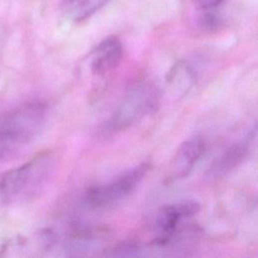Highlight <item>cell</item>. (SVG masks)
<instances>
[{
  "mask_svg": "<svg viewBox=\"0 0 258 258\" xmlns=\"http://www.w3.org/2000/svg\"><path fill=\"white\" fill-rule=\"evenodd\" d=\"M47 114L46 103L32 101L0 117V160L13 158L30 145L42 131Z\"/></svg>",
  "mask_w": 258,
  "mask_h": 258,
  "instance_id": "cell-1",
  "label": "cell"
},
{
  "mask_svg": "<svg viewBox=\"0 0 258 258\" xmlns=\"http://www.w3.org/2000/svg\"><path fill=\"white\" fill-rule=\"evenodd\" d=\"M54 156L43 151L25 163L0 175V204H13L29 199L46 183L54 167Z\"/></svg>",
  "mask_w": 258,
  "mask_h": 258,
  "instance_id": "cell-2",
  "label": "cell"
},
{
  "mask_svg": "<svg viewBox=\"0 0 258 258\" xmlns=\"http://www.w3.org/2000/svg\"><path fill=\"white\" fill-rule=\"evenodd\" d=\"M158 89L150 82H139L133 85L105 122L104 134L123 132L146 116L155 112L159 105Z\"/></svg>",
  "mask_w": 258,
  "mask_h": 258,
  "instance_id": "cell-3",
  "label": "cell"
},
{
  "mask_svg": "<svg viewBox=\"0 0 258 258\" xmlns=\"http://www.w3.org/2000/svg\"><path fill=\"white\" fill-rule=\"evenodd\" d=\"M150 169L149 162H142L107 182L91 186L85 194L86 204L96 210L117 206L136 190Z\"/></svg>",
  "mask_w": 258,
  "mask_h": 258,
  "instance_id": "cell-4",
  "label": "cell"
},
{
  "mask_svg": "<svg viewBox=\"0 0 258 258\" xmlns=\"http://www.w3.org/2000/svg\"><path fill=\"white\" fill-rule=\"evenodd\" d=\"M199 211L200 205L194 201H182L162 207L153 221L155 238L148 244L150 250L166 251L168 241L183 227V221L196 216Z\"/></svg>",
  "mask_w": 258,
  "mask_h": 258,
  "instance_id": "cell-5",
  "label": "cell"
},
{
  "mask_svg": "<svg viewBox=\"0 0 258 258\" xmlns=\"http://www.w3.org/2000/svg\"><path fill=\"white\" fill-rule=\"evenodd\" d=\"M255 136L256 129L254 127L243 139L229 145L213 160L207 170V177L210 179H218L233 171L248 155Z\"/></svg>",
  "mask_w": 258,
  "mask_h": 258,
  "instance_id": "cell-6",
  "label": "cell"
},
{
  "mask_svg": "<svg viewBox=\"0 0 258 258\" xmlns=\"http://www.w3.org/2000/svg\"><path fill=\"white\" fill-rule=\"evenodd\" d=\"M205 148V142L200 136H194L183 141L171 161L168 179L176 180L186 177L203 156Z\"/></svg>",
  "mask_w": 258,
  "mask_h": 258,
  "instance_id": "cell-7",
  "label": "cell"
},
{
  "mask_svg": "<svg viewBox=\"0 0 258 258\" xmlns=\"http://www.w3.org/2000/svg\"><path fill=\"white\" fill-rule=\"evenodd\" d=\"M123 57V45L114 35L103 39L92 51L90 69L97 76L105 75L114 70Z\"/></svg>",
  "mask_w": 258,
  "mask_h": 258,
  "instance_id": "cell-8",
  "label": "cell"
},
{
  "mask_svg": "<svg viewBox=\"0 0 258 258\" xmlns=\"http://www.w3.org/2000/svg\"><path fill=\"white\" fill-rule=\"evenodd\" d=\"M110 0H64L62 11L72 21L86 20L106 5Z\"/></svg>",
  "mask_w": 258,
  "mask_h": 258,
  "instance_id": "cell-9",
  "label": "cell"
},
{
  "mask_svg": "<svg viewBox=\"0 0 258 258\" xmlns=\"http://www.w3.org/2000/svg\"><path fill=\"white\" fill-rule=\"evenodd\" d=\"M196 82V73L186 61H179L168 73L167 83L177 92L184 95L191 89Z\"/></svg>",
  "mask_w": 258,
  "mask_h": 258,
  "instance_id": "cell-10",
  "label": "cell"
},
{
  "mask_svg": "<svg viewBox=\"0 0 258 258\" xmlns=\"http://www.w3.org/2000/svg\"><path fill=\"white\" fill-rule=\"evenodd\" d=\"M197 4L204 10H213L223 4L226 0H195Z\"/></svg>",
  "mask_w": 258,
  "mask_h": 258,
  "instance_id": "cell-11",
  "label": "cell"
}]
</instances>
